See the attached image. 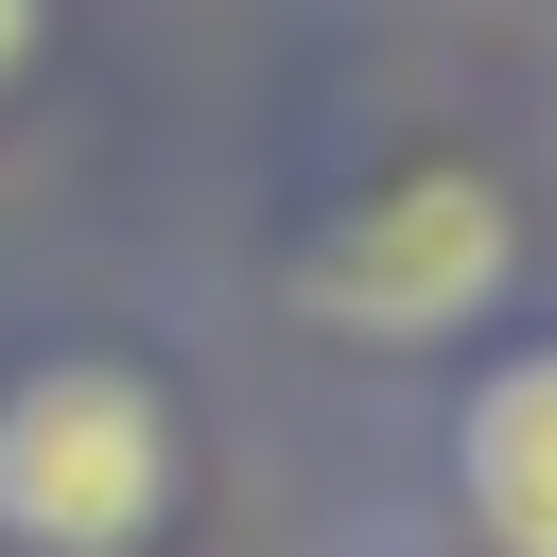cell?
I'll use <instances>...</instances> for the list:
<instances>
[{"label":"cell","mask_w":557,"mask_h":557,"mask_svg":"<svg viewBox=\"0 0 557 557\" xmlns=\"http://www.w3.org/2000/svg\"><path fill=\"white\" fill-rule=\"evenodd\" d=\"M174 505V418L139 366H35L0 400V540L17 557H139Z\"/></svg>","instance_id":"obj_1"},{"label":"cell","mask_w":557,"mask_h":557,"mask_svg":"<svg viewBox=\"0 0 557 557\" xmlns=\"http://www.w3.org/2000/svg\"><path fill=\"white\" fill-rule=\"evenodd\" d=\"M505 261H522V209H505L487 174H383V191L296 261V313H313V331H383V348H418V331L487 313Z\"/></svg>","instance_id":"obj_2"},{"label":"cell","mask_w":557,"mask_h":557,"mask_svg":"<svg viewBox=\"0 0 557 557\" xmlns=\"http://www.w3.org/2000/svg\"><path fill=\"white\" fill-rule=\"evenodd\" d=\"M453 470H470V522H487L505 557H557V348L487 366V400H470Z\"/></svg>","instance_id":"obj_3"},{"label":"cell","mask_w":557,"mask_h":557,"mask_svg":"<svg viewBox=\"0 0 557 557\" xmlns=\"http://www.w3.org/2000/svg\"><path fill=\"white\" fill-rule=\"evenodd\" d=\"M17 52H35V0H0V87H17Z\"/></svg>","instance_id":"obj_4"}]
</instances>
